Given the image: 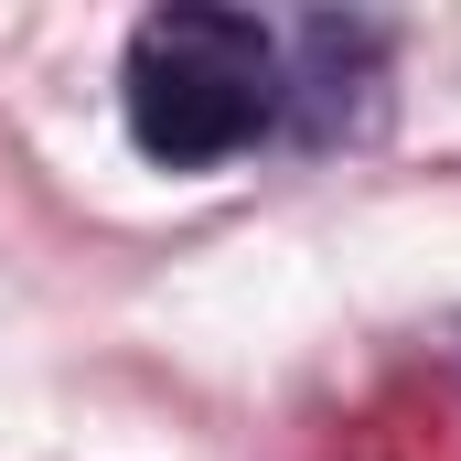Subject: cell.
I'll return each instance as SVG.
<instances>
[{
    "instance_id": "obj_1",
    "label": "cell",
    "mask_w": 461,
    "mask_h": 461,
    "mask_svg": "<svg viewBox=\"0 0 461 461\" xmlns=\"http://www.w3.org/2000/svg\"><path fill=\"white\" fill-rule=\"evenodd\" d=\"M129 140L172 172H204L226 150H258L290 118V65L279 32L258 11H215V0H172L129 32Z\"/></svg>"
}]
</instances>
